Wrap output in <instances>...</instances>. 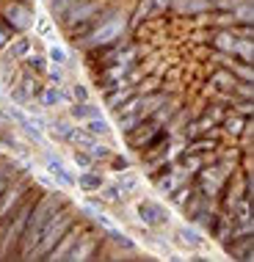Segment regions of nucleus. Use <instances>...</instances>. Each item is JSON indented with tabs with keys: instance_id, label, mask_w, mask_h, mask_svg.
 <instances>
[{
	"instance_id": "nucleus-27",
	"label": "nucleus",
	"mask_w": 254,
	"mask_h": 262,
	"mask_svg": "<svg viewBox=\"0 0 254 262\" xmlns=\"http://www.w3.org/2000/svg\"><path fill=\"white\" fill-rule=\"evenodd\" d=\"M108 232H111V237H114L116 243L122 246V249H133V240H130V237H124L122 232H116V229H108Z\"/></svg>"
},
{
	"instance_id": "nucleus-36",
	"label": "nucleus",
	"mask_w": 254,
	"mask_h": 262,
	"mask_svg": "<svg viewBox=\"0 0 254 262\" xmlns=\"http://www.w3.org/2000/svg\"><path fill=\"white\" fill-rule=\"evenodd\" d=\"M28 63H31L33 69H41V67H45V61H41V58H36V55H33V58H28Z\"/></svg>"
},
{
	"instance_id": "nucleus-8",
	"label": "nucleus",
	"mask_w": 254,
	"mask_h": 262,
	"mask_svg": "<svg viewBox=\"0 0 254 262\" xmlns=\"http://www.w3.org/2000/svg\"><path fill=\"white\" fill-rule=\"evenodd\" d=\"M3 14H6V19H9V25H14L17 31H28V28L33 25V11L28 9L25 3H11Z\"/></svg>"
},
{
	"instance_id": "nucleus-35",
	"label": "nucleus",
	"mask_w": 254,
	"mask_h": 262,
	"mask_svg": "<svg viewBox=\"0 0 254 262\" xmlns=\"http://www.w3.org/2000/svg\"><path fill=\"white\" fill-rule=\"evenodd\" d=\"M75 160H77V163H80V166H83V168H91V160L86 158V155H75Z\"/></svg>"
},
{
	"instance_id": "nucleus-1",
	"label": "nucleus",
	"mask_w": 254,
	"mask_h": 262,
	"mask_svg": "<svg viewBox=\"0 0 254 262\" xmlns=\"http://www.w3.org/2000/svg\"><path fill=\"white\" fill-rule=\"evenodd\" d=\"M64 207V199L61 196H41L39 202H33V210H31V218H28L25 229H23V237H19V251L14 254L17 259H28V254H31V249L36 246V240L41 235V229H45V224L50 221V215L55 210Z\"/></svg>"
},
{
	"instance_id": "nucleus-17",
	"label": "nucleus",
	"mask_w": 254,
	"mask_h": 262,
	"mask_svg": "<svg viewBox=\"0 0 254 262\" xmlns=\"http://www.w3.org/2000/svg\"><path fill=\"white\" fill-rule=\"evenodd\" d=\"M9 113H11V116H14V119H17V122H19V124H23V127H25V130H28V136H31L33 141H41V127H39L36 122H31V119H28V116H25V113H19L17 108H14V111H9Z\"/></svg>"
},
{
	"instance_id": "nucleus-16",
	"label": "nucleus",
	"mask_w": 254,
	"mask_h": 262,
	"mask_svg": "<svg viewBox=\"0 0 254 262\" xmlns=\"http://www.w3.org/2000/svg\"><path fill=\"white\" fill-rule=\"evenodd\" d=\"M180 185H182V177L180 174H160L158 180H155V188H158L160 193H166V196L172 193L174 188H180Z\"/></svg>"
},
{
	"instance_id": "nucleus-41",
	"label": "nucleus",
	"mask_w": 254,
	"mask_h": 262,
	"mask_svg": "<svg viewBox=\"0 0 254 262\" xmlns=\"http://www.w3.org/2000/svg\"><path fill=\"white\" fill-rule=\"evenodd\" d=\"M168 6V0H158V9H166Z\"/></svg>"
},
{
	"instance_id": "nucleus-29",
	"label": "nucleus",
	"mask_w": 254,
	"mask_h": 262,
	"mask_svg": "<svg viewBox=\"0 0 254 262\" xmlns=\"http://www.w3.org/2000/svg\"><path fill=\"white\" fill-rule=\"evenodd\" d=\"M227 127L232 133H241L243 130V116H235V119H227Z\"/></svg>"
},
{
	"instance_id": "nucleus-11",
	"label": "nucleus",
	"mask_w": 254,
	"mask_h": 262,
	"mask_svg": "<svg viewBox=\"0 0 254 262\" xmlns=\"http://www.w3.org/2000/svg\"><path fill=\"white\" fill-rule=\"evenodd\" d=\"M28 193V188L25 185H11V188H6L3 193H0V221H3L6 215H11L14 207H17L19 202H23V196Z\"/></svg>"
},
{
	"instance_id": "nucleus-19",
	"label": "nucleus",
	"mask_w": 254,
	"mask_h": 262,
	"mask_svg": "<svg viewBox=\"0 0 254 262\" xmlns=\"http://www.w3.org/2000/svg\"><path fill=\"white\" fill-rule=\"evenodd\" d=\"M213 47H216V50H221V53H232V47H235V36H232V33H227V31L216 33Z\"/></svg>"
},
{
	"instance_id": "nucleus-24",
	"label": "nucleus",
	"mask_w": 254,
	"mask_h": 262,
	"mask_svg": "<svg viewBox=\"0 0 254 262\" xmlns=\"http://www.w3.org/2000/svg\"><path fill=\"white\" fill-rule=\"evenodd\" d=\"M229 72L238 75V77H241V80H246V83H251V69L246 67V63H229Z\"/></svg>"
},
{
	"instance_id": "nucleus-15",
	"label": "nucleus",
	"mask_w": 254,
	"mask_h": 262,
	"mask_svg": "<svg viewBox=\"0 0 254 262\" xmlns=\"http://www.w3.org/2000/svg\"><path fill=\"white\" fill-rule=\"evenodd\" d=\"M210 86L218 89V91H232L235 89V75H232L229 69H218V72L210 77Z\"/></svg>"
},
{
	"instance_id": "nucleus-5",
	"label": "nucleus",
	"mask_w": 254,
	"mask_h": 262,
	"mask_svg": "<svg viewBox=\"0 0 254 262\" xmlns=\"http://www.w3.org/2000/svg\"><path fill=\"white\" fill-rule=\"evenodd\" d=\"M196 177H199L202 196H207V199H213L218 190L224 188V171H221V168H199Z\"/></svg>"
},
{
	"instance_id": "nucleus-2",
	"label": "nucleus",
	"mask_w": 254,
	"mask_h": 262,
	"mask_svg": "<svg viewBox=\"0 0 254 262\" xmlns=\"http://www.w3.org/2000/svg\"><path fill=\"white\" fill-rule=\"evenodd\" d=\"M75 221H72V215H69L67 210H55L53 215H50V221L45 224V229H41V235H39V240H36V246L31 249V254H28V259H45L47 257V251L53 249L55 243L61 240V235L69 229Z\"/></svg>"
},
{
	"instance_id": "nucleus-14",
	"label": "nucleus",
	"mask_w": 254,
	"mask_h": 262,
	"mask_svg": "<svg viewBox=\"0 0 254 262\" xmlns=\"http://www.w3.org/2000/svg\"><path fill=\"white\" fill-rule=\"evenodd\" d=\"M77 185L86 190V193H94V190L102 188V174H97V171H91V168H86V171L77 177Z\"/></svg>"
},
{
	"instance_id": "nucleus-9",
	"label": "nucleus",
	"mask_w": 254,
	"mask_h": 262,
	"mask_svg": "<svg viewBox=\"0 0 254 262\" xmlns=\"http://www.w3.org/2000/svg\"><path fill=\"white\" fill-rule=\"evenodd\" d=\"M97 14V3H77L69 9L67 14H64V19H67V25H69V31H72L75 25H89V19Z\"/></svg>"
},
{
	"instance_id": "nucleus-3",
	"label": "nucleus",
	"mask_w": 254,
	"mask_h": 262,
	"mask_svg": "<svg viewBox=\"0 0 254 262\" xmlns=\"http://www.w3.org/2000/svg\"><path fill=\"white\" fill-rule=\"evenodd\" d=\"M124 33V19L119 17V14H105L102 23L91 25V33L89 36L80 39V47H86V50H91V47H105V45H114V41Z\"/></svg>"
},
{
	"instance_id": "nucleus-33",
	"label": "nucleus",
	"mask_w": 254,
	"mask_h": 262,
	"mask_svg": "<svg viewBox=\"0 0 254 262\" xmlns=\"http://www.w3.org/2000/svg\"><path fill=\"white\" fill-rule=\"evenodd\" d=\"M75 97H77V102H89V94H86V89H83V86L75 89Z\"/></svg>"
},
{
	"instance_id": "nucleus-20",
	"label": "nucleus",
	"mask_w": 254,
	"mask_h": 262,
	"mask_svg": "<svg viewBox=\"0 0 254 262\" xmlns=\"http://www.w3.org/2000/svg\"><path fill=\"white\" fill-rule=\"evenodd\" d=\"M232 53H235L243 63H249V61H251V39H235Z\"/></svg>"
},
{
	"instance_id": "nucleus-28",
	"label": "nucleus",
	"mask_w": 254,
	"mask_h": 262,
	"mask_svg": "<svg viewBox=\"0 0 254 262\" xmlns=\"http://www.w3.org/2000/svg\"><path fill=\"white\" fill-rule=\"evenodd\" d=\"M50 58H53L55 63H67V53H64L61 47H55V45H53V47H50Z\"/></svg>"
},
{
	"instance_id": "nucleus-12",
	"label": "nucleus",
	"mask_w": 254,
	"mask_h": 262,
	"mask_svg": "<svg viewBox=\"0 0 254 262\" xmlns=\"http://www.w3.org/2000/svg\"><path fill=\"white\" fill-rule=\"evenodd\" d=\"M254 240L251 235H243V237H235V240H229V243H224V249H227L229 257H235V259H241V262H249L254 257Z\"/></svg>"
},
{
	"instance_id": "nucleus-18",
	"label": "nucleus",
	"mask_w": 254,
	"mask_h": 262,
	"mask_svg": "<svg viewBox=\"0 0 254 262\" xmlns=\"http://www.w3.org/2000/svg\"><path fill=\"white\" fill-rule=\"evenodd\" d=\"M86 133L89 136H108L111 127L102 116H91V119H86Z\"/></svg>"
},
{
	"instance_id": "nucleus-6",
	"label": "nucleus",
	"mask_w": 254,
	"mask_h": 262,
	"mask_svg": "<svg viewBox=\"0 0 254 262\" xmlns=\"http://www.w3.org/2000/svg\"><path fill=\"white\" fill-rule=\"evenodd\" d=\"M97 249H100V240L91 237V235H83V232H80V237H77L75 249L67 254V259H69V262H86V259H94V257H97Z\"/></svg>"
},
{
	"instance_id": "nucleus-32",
	"label": "nucleus",
	"mask_w": 254,
	"mask_h": 262,
	"mask_svg": "<svg viewBox=\"0 0 254 262\" xmlns=\"http://www.w3.org/2000/svg\"><path fill=\"white\" fill-rule=\"evenodd\" d=\"M105 196H108L111 202H114V199H122V188H119V185H114V188H108V190H105Z\"/></svg>"
},
{
	"instance_id": "nucleus-7",
	"label": "nucleus",
	"mask_w": 254,
	"mask_h": 262,
	"mask_svg": "<svg viewBox=\"0 0 254 262\" xmlns=\"http://www.w3.org/2000/svg\"><path fill=\"white\" fill-rule=\"evenodd\" d=\"M138 218H141V224L155 229V226H163L168 221V212L158 202H138Z\"/></svg>"
},
{
	"instance_id": "nucleus-38",
	"label": "nucleus",
	"mask_w": 254,
	"mask_h": 262,
	"mask_svg": "<svg viewBox=\"0 0 254 262\" xmlns=\"http://www.w3.org/2000/svg\"><path fill=\"white\" fill-rule=\"evenodd\" d=\"M25 50H28V45H25V41H19V45H17V47H14V53H17V55H23Z\"/></svg>"
},
{
	"instance_id": "nucleus-10",
	"label": "nucleus",
	"mask_w": 254,
	"mask_h": 262,
	"mask_svg": "<svg viewBox=\"0 0 254 262\" xmlns=\"http://www.w3.org/2000/svg\"><path fill=\"white\" fill-rule=\"evenodd\" d=\"M77 237H80V229H72V226H69V229L61 235L58 243H55L50 251H47V257H45V259H50V262H53V259H67V254L75 249Z\"/></svg>"
},
{
	"instance_id": "nucleus-21",
	"label": "nucleus",
	"mask_w": 254,
	"mask_h": 262,
	"mask_svg": "<svg viewBox=\"0 0 254 262\" xmlns=\"http://www.w3.org/2000/svg\"><path fill=\"white\" fill-rule=\"evenodd\" d=\"M72 116L75 119H91V116H100V111H97L91 102H75L72 105Z\"/></svg>"
},
{
	"instance_id": "nucleus-4",
	"label": "nucleus",
	"mask_w": 254,
	"mask_h": 262,
	"mask_svg": "<svg viewBox=\"0 0 254 262\" xmlns=\"http://www.w3.org/2000/svg\"><path fill=\"white\" fill-rule=\"evenodd\" d=\"M127 133H130V138H127V141H130L133 149H141V146L146 149V144H150V141L160 133V122L146 116V119H141V122H138V127H133V130H127Z\"/></svg>"
},
{
	"instance_id": "nucleus-40",
	"label": "nucleus",
	"mask_w": 254,
	"mask_h": 262,
	"mask_svg": "<svg viewBox=\"0 0 254 262\" xmlns=\"http://www.w3.org/2000/svg\"><path fill=\"white\" fill-rule=\"evenodd\" d=\"M6 41H9V36H6V31H3V28H0V47H3Z\"/></svg>"
},
{
	"instance_id": "nucleus-23",
	"label": "nucleus",
	"mask_w": 254,
	"mask_h": 262,
	"mask_svg": "<svg viewBox=\"0 0 254 262\" xmlns=\"http://www.w3.org/2000/svg\"><path fill=\"white\" fill-rule=\"evenodd\" d=\"M61 100H67V94L58 91V89H45V91H41V102H45V105H58Z\"/></svg>"
},
{
	"instance_id": "nucleus-13",
	"label": "nucleus",
	"mask_w": 254,
	"mask_h": 262,
	"mask_svg": "<svg viewBox=\"0 0 254 262\" xmlns=\"http://www.w3.org/2000/svg\"><path fill=\"white\" fill-rule=\"evenodd\" d=\"M45 163H47V171H50V174L55 177V180L61 182V185H75V182H77V177H75L72 171H69V168L64 166V163H61L58 158H53V155H50V158H47Z\"/></svg>"
},
{
	"instance_id": "nucleus-31",
	"label": "nucleus",
	"mask_w": 254,
	"mask_h": 262,
	"mask_svg": "<svg viewBox=\"0 0 254 262\" xmlns=\"http://www.w3.org/2000/svg\"><path fill=\"white\" fill-rule=\"evenodd\" d=\"M251 111H254V108H251V102H249V100L238 105V116H243V119H249V116H251Z\"/></svg>"
},
{
	"instance_id": "nucleus-34",
	"label": "nucleus",
	"mask_w": 254,
	"mask_h": 262,
	"mask_svg": "<svg viewBox=\"0 0 254 262\" xmlns=\"http://www.w3.org/2000/svg\"><path fill=\"white\" fill-rule=\"evenodd\" d=\"M111 166H114V171H124V168H127V160H124V158H116Z\"/></svg>"
},
{
	"instance_id": "nucleus-22",
	"label": "nucleus",
	"mask_w": 254,
	"mask_h": 262,
	"mask_svg": "<svg viewBox=\"0 0 254 262\" xmlns=\"http://www.w3.org/2000/svg\"><path fill=\"white\" fill-rule=\"evenodd\" d=\"M180 240L188 246V249H196V246H202V235L196 229H190V226H182L180 229Z\"/></svg>"
},
{
	"instance_id": "nucleus-39",
	"label": "nucleus",
	"mask_w": 254,
	"mask_h": 262,
	"mask_svg": "<svg viewBox=\"0 0 254 262\" xmlns=\"http://www.w3.org/2000/svg\"><path fill=\"white\" fill-rule=\"evenodd\" d=\"M50 77H53V80H61V72H58V67H50Z\"/></svg>"
},
{
	"instance_id": "nucleus-26",
	"label": "nucleus",
	"mask_w": 254,
	"mask_h": 262,
	"mask_svg": "<svg viewBox=\"0 0 254 262\" xmlns=\"http://www.w3.org/2000/svg\"><path fill=\"white\" fill-rule=\"evenodd\" d=\"M75 3H77V0H50V9H53L55 14H67Z\"/></svg>"
},
{
	"instance_id": "nucleus-25",
	"label": "nucleus",
	"mask_w": 254,
	"mask_h": 262,
	"mask_svg": "<svg viewBox=\"0 0 254 262\" xmlns=\"http://www.w3.org/2000/svg\"><path fill=\"white\" fill-rule=\"evenodd\" d=\"M130 97H133V89H122L119 94H111L108 97V105H111V108H119V105H122L124 100H130Z\"/></svg>"
},
{
	"instance_id": "nucleus-37",
	"label": "nucleus",
	"mask_w": 254,
	"mask_h": 262,
	"mask_svg": "<svg viewBox=\"0 0 254 262\" xmlns=\"http://www.w3.org/2000/svg\"><path fill=\"white\" fill-rule=\"evenodd\" d=\"M238 33H241L243 39H251V28H249V25H243V28H241V31H238Z\"/></svg>"
},
{
	"instance_id": "nucleus-30",
	"label": "nucleus",
	"mask_w": 254,
	"mask_h": 262,
	"mask_svg": "<svg viewBox=\"0 0 254 262\" xmlns=\"http://www.w3.org/2000/svg\"><path fill=\"white\" fill-rule=\"evenodd\" d=\"M91 155H94V158H108L111 149L108 146H100V144H91Z\"/></svg>"
}]
</instances>
